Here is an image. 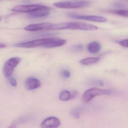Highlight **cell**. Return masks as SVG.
I'll return each instance as SVG.
<instances>
[{
  "label": "cell",
  "mask_w": 128,
  "mask_h": 128,
  "mask_svg": "<svg viewBox=\"0 0 128 128\" xmlns=\"http://www.w3.org/2000/svg\"><path fill=\"white\" fill-rule=\"evenodd\" d=\"M98 28L95 26L80 22H64L53 24L50 30H61L65 29L79 30L85 31L95 30Z\"/></svg>",
  "instance_id": "cell-1"
},
{
  "label": "cell",
  "mask_w": 128,
  "mask_h": 128,
  "mask_svg": "<svg viewBox=\"0 0 128 128\" xmlns=\"http://www.w3.org/2000/svg\"><path fill=\"white\" fill-rule=\"evenodd\" d=\"M90 2L85 0L73 1L60 2L53 4V6L62 9H78L86 7L90 5Z\"/></svg>",
  "instance_id": "cell-2"
},
{
  "label": "cell",
  "mask_w": 128,
  "mask_h": 128,
  "mask_svg": "<svg viewBox=\"0 0 128 128\" xmlns=\"http://www.w3.org/2000/svg\"><path fill=\"white\" fill-rule=\"evenodd\" d=\"M49 7L40 4H28L19 5L15 6L12 9V10L19 12L29 13L39 10H49Z\"/></svg>",
  "instance_id": "cell-3"
},
{
  "label": "cell",
  "mask_w": 128,
  "mask_h": 128,
  "mask_svg": "<svg viewBox=\"0 0 128 128\" xmlns=\"http://www.w3.org/2000/svg\"><path fill=\"white\" fill-rule=\"evenodd\" d=\"M53 38H42L25 42L16 44L15 46L20 48H34L40 46H43L45 48L50 42Z\"/></svg>",
  "instance_id": "cell-4"
},
{
  "label": "cell",
  "mask_w": 128,
  "mask_h": 128,
  "mask_svg": "<svg viewBox=\"0 0 128 128\" xmlns=\"http://www.w3.org/2000/svg\"><path fill=\"white\" fill-rule=\"evenodd\" d=\"M111 93V91L109 90L92 88L87 90L84 93L82 97L83 100L85 103H88L97 96L108 95Z\"/></svg>",
  "instance_id": "cell-5"
},
{
  "label": "cell",
  "mask_w": 128,
  "mask_h": 128,
  "mask_svg": "<svg viewBox=\"0 0 128 128\" xmlns=\"http://www.w3.org/2000/svg\"><path fill=\"white\" fill-rule=\"evenodd\" d=\"M21 58L19 57L11 58L6 62L3 68L4 75L7 77L11 76L13 72L14 68L21 61Z\"/></svg>",
  "instance_id": "cell-6"
},
{
  "label": "cell",
  "mask_w": 128,
  "mask_h": 128,
  "mask_svg": "<svg viewBox=\"0 0 128 128\" xmlns=\"http://www.w3.org/2000/svg\"><path fill=\"white\" fill-rule=\"evenodd\" d=\"M68 17L76 19L87 20L95 22H107V19L103 16L94 15H80L76 14L70 13L67 14Z\"/></svg>",
  "instance_id": "cell-7"
},
{
  "label": "cell",
  "mask_w": 128,
  "mask_h": 128,
  "mask_svg": "<svg viewBox=\"0 0 128 128\" xmlns=\"http://www.w3.org/2000/svg\"><path fill=\"white\" fill-rule=\"evenodd\" d=\"M53 24L49 22H43L38 24H32L26 26L25 28L26 30L35 32L38 31L49 30Z\"/></svg>",
  "instance_id": "cell-8"
},
{
  "label": "cell",
  "mask_w": 128,
  "mask_h": 128,
  "mask_svg": "<svg viewBox=\"0 0 128 128\" xmlns=\"http://www.w3.org/2000/svg\"><path fill=\"white\" fill-rule=\"evenodd\" d=\"M61 122L58 118L50 117L44 120L41 124L42 128H58L61 125Z\"/></svg>",
  "instance_id": "cell-9"
},
{
  "label": "cell",
  "mask_w": 128,
  "mask_h": 128,
  "mask_svg": "<svg viewBox=\"0 0 128 128\" xmlns=\"http://www.w3.org/2000/svg\"><path fill=\"white\" fill-rule=\"evenodd\" d=\"M41 86L40 81L34 78H29L26 80L25 82V87L29 90L36 89L40 87Z\"/></svg>",
  "instance_id": "cell-10"
},
{
  "label": "cell",
  "mask_w": 128,
  "mask_h": 128,
  "mask_svg": "<svg viewBox=\"0 0 128 128\" xmlns=\"http://www.w3.org/2000/svg\"><path fill=\"white\" fill-rule=\"evenodd\" d=\"M67 40L64 39L53 38L50 42L45 47L46 48H53L59 47L65 44Z\"/></svg>",
  "instance_id": "cell-11"
},
{
  "label": "cell",
  "mask_w": 128,
  "mask_h": 128,
  "mask_svg": "<svg viewBox=\"0 0 128 128\" xmlns=\"http://www.w3.org/2000/svg\"><path fill=\"white\" fill-rule=\"evenodd\" d=\"M87 48L90 53L96 54L99 52L101 49V46L98 42H93L89 44Z\"/></svg>",
  "instance_id": "cell-12"
},
{
  "label": "cell",
  "mask_w": 128,
  "mask_h": 128,
  "mask_svg": "<svg viewBox=\"0 0 128 128\" xmlns=\"http://www.w3.org/2000/svg\"><path fill=\"white\" fill-rule=\"evenodd\" d=\"M49 10H39L28 13V16L31 18H41L45 17L49 15Z\"/></svg>",
  "instance_id": "cell-13"
},
{
  "label": "cell",
  "mask_w": 128,
  "mask_h": 128,
  "mask_svg": "<svg viewBox=\"0 0 128 128\" xmlns=\"http://www.w3.org/2000/svg\"><path fill=\"white\" fill-rule=\"evenodd\" d=\"M100 58L97 57H91L86 58L81 60L80 61V64L84 65H88L97 62L100 60Z\"/></svg>",
  "instance_id": "cell-14"
},
{
  "label": "cell",
  "mask_w": 128,
  "mask_h": 128,
  "mask_svg": "<svg viewBox=\"0 0 128 128\" xmlns=\"http://www.w3.org/2000/svg\"><path fill=\"white\" fill-rule=\"evenodd\" d=\"M71 98L70 92L67 90H63L59 96V99L62 101H67L71 99Z\"/></svg>",
  "instance_id": "cell-15"
},
{
  "label": "cell",
  "mask_w": 128,
  "mask_h": 128,
  "mask_svg": "<svg viewBox=\"0 0 128 128\" xmlns=\"http://www.w3.org/2000/svg\"><path fill=\"white\" fill-rule=\"evenodd\" d=\"M108 12L123 17H128V10L121 9L116 10H110L108 11Z\"/></svg>",
  "instance_id": "cell-16"
},
{
  "label": "cell",
  "mask_w": 128,
  "mask_h": 128,
  "mask_svg": "<svg viewBox=\"0 0 128 128\" xmlns=\"http://www.w3.org/2000/svg\"><path fill=\"white\" fill-rule=\"evenodd\" d=\"M61 74L62 76L65 78H68L70 75V73L68 70H64L61 72Z\"/></svg>",
  "instance_id": "cell-17"
},
{
  "label": "cell",
  "mask_w": 128,
  "mask_h": 128,
  "mask_svg": "<svg viewBox=\"0 0 128 128\" xmlns=\"http://www.w3.org/2000/svg\"><path fill=\"white\" fill-rule=\"evenodd\" d=\"M118 42L119 44L123 47L128 48V39L121 40Z\"/></svg>",
  "instance_id": "cell-18"
},
{
  "label": "cell",
  "mask_w": 128,
  "mask_h": 128,
  "mask_svg": "<svg viewBox=\"0 0 128 128\" xmlns=\"http://www.w3.org/2000/svg\"><path fill=\"white\" fill-rule=\"evenodd\" d=\"M70 92L71 98V99H73L76 98L78 94V92L76 91H72Z\"/></svg>",
  "instance_id": "cell-19"
},
{
  "label": "cell",
  "mask_w": 128,
  "mask_h": 128,
  "mask_svg": "<svg viewBox=\"0 0 128 128\" xmlns=\"http://www.w3.org/2000/svg\"><path fill=\"white\" fill-rule=\"evenodd\" d=\"M10 83L13 86H16L17 85V81L14 78H11L10 80Z\"/></svg>",
  "instance_id": "cell-20"
},
{
  "label": "cell",
  "mask_w": 128,
  "mask_h": 128,
  "mask_svg": "<svg viewBox=\"0 0 128 128\" xmlns=\"http://www.w3.org/2000/svg\"><path fill=\"white\" fill-rule=\"evenodd\" d=\"M113 6L118 8H123L125 7V5L124 4L121 3H115L113 4Z\"/></svg>",
  "instance_id": "cell-21"
},
{
  "label": "cell",
  "mask_w": 128,
  "mask_h": 128,
  "mask_svg": "<svg viewBox=\"0 0 128 128\" xmlns=\"http://www.w3.org/2000/svg\"><path fill=\"white\" fill-rule=\"evenodd\" d=\"M6 46H7V45L5 44L2 43L0 44V48H4L6 47Z\"/></svg>",
  "instance_id": "cell-22"
},
{
  "label": "cell",
  "mask_w": 128,
  "mask_h": 128,
  "mask_svg": "<svg viewBox=\"0 0 128 128\" xmlns=\"http://www.w3.org/2000/svg\"><path fill=\"white\" fill-rule=\"evenodd\" d=\"M7 128H16V126L15 125L12 124L10 126H9Z\"/></svg>",
  "instance_id": "cell-23"
}]
</instances>
